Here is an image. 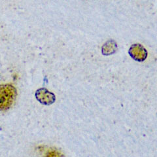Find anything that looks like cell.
I'll use <instances>...</instances> for the list:
<instances>
[{
    "instance_id": "obj_1",
    "label": "cell",
    "mask_w": 157,
    "mask_h": 157,
    "mask_svg": "<svg viewBox=\"0 0 157 157\" xmlns=\"http://www.w3.org/2000/svg\"><path fill=\"white\" fill-rule=\"evenodd\" d=\"M17 96V88L11 84L0 85V111L10 109Z\"/></svg>"
},
{
    "instance_id": "obj_2",
    "label": "cell",
    "mask_w": 157,
    "mask_h": 157,
    "mask_svg": "<svg viewBox=\"0 0 157 157\" xmlns=\"http://www.w3.org/2000/svg\"><path fill=\"white\" fill-rule=\"evenodd\" d=\"M35 96L37 100L40 104L45 105H50L54 104L56 100L55 95L49 92L45 88H41L37 90Z\"/></svg>"
},
{
    "instance_id": "obj_3",
    "label": "cell",
    "mask_w": 157,
    "mask_h": 157,
    "mask_svg": "<svg viewBox=\"0 0 157 157\" xmlns=\"http://www.w3.org/2000/svg\"><path fill=\"white\" fill-rule=\"evenodd\" d=\"M128 53L130 56L137 62L144 61L147 56L146 49L140 44H134L130 48Z\"/></svg>"
},
{
    "instance_id": "obj_4",
    "label": "cell",
    "mask_w": 157,
    "mask_h": 157,
    "mask_svg": "<svg viewBox=\"0 0 157 157\" xmlns=\"http://www.w3.org/2000/svg\"><path fill=\"white\" fill-rule=\"evenodd\" d=\"M117 50V45L114 40H109L107 41L101 48L103 55L105 56L112 55Z\"/></svg>"
},
{
    "instance_id": "obj_5",
    "label": "cell",
    "mask_w": 157,
    "mask_h": 157,
    "mask_svg": "<svg viewBox=\"0 0 157 157\" xmlns=\"http://www.w3.org/2000/svg\"><path fill=\"white\" fill-rule=\"evenodd\" d=\"M45 157H63V156L58 150L51 149L46 153Z\"/></svg>"
}]
</instances>
